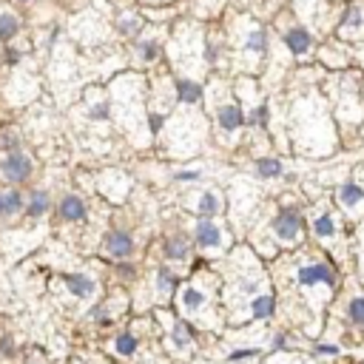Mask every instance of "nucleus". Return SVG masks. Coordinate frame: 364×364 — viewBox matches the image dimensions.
<instances>
[{
	"instance_id": "nucleus-33",
	"label": "nucleus",
	"mask_w": 364,
	"mask_h": 364,
	"mask_svg": "<svg viewBox=\"0 0 364 364\" xmlns=\"http://www.w3.org/2000/svg\"><path fill=\"white\" fill-rule=\"evenodd\" d=\"M89 117H92V120H106V117H108V106H106V103H103V106H94Z\"/></svg>"
},
{
	"instance_id": "nucleus-9",
	"label": "nucleus",
	"mask_w": 364,
	"mask_h": 364,
	"mask_svg": "<svg viewBox=\"0 0 364 364\" xmlns=\"http://www.w3.org/2000/svg\"><path fill=\"white\" fill-rule=\"evenodd\" d=\"M180 302H182V308L188 313H199L202 308H208V294H205V290H199V287H194V284H188V287H182Z\"/></svg>"
},
{
	"instance_id": "nucleus-4",
	"label": "nucleus",
	"mask_w": 364,
	"mask_h": 364,
	"mask_svg": "<svg viewBox=\"0 0 364 364\" xmlns=\"http://www.w3.org/2000/svg\"><path fill=\"white\" fill-rule=\"evenodd\" d=\"M103 251L111 259H128L134 253V239L125 231H108L106 234V242H103Z\"/></svg>"
},
{
	"instance_id": "nucleus-18",
	"label": "nucleus",
	"mask_w": 364,
	"mask_h": 364,
	"mask_svg": "<svg viewBox=\"0 0 364 364\" xmlns=\"http://www.w3.org/2000/svg\"><path fill=\"white\" fill-rule=\"evenodd\" d=\"M177 100L182 103H199L202 100V86L194 80H180L177 83Z\"/></svg>"
},
{
	"instance_id": "nucleus-5",
	"label": "nucleus",
	"mask_w": 364,
	"mask_h": 364,
	"mask_svg": "<svg viewBox=\"0 0 364 364\" xmlns=\"http://www.w3.org/2000/svg\"><path fill=\"white\" fill-rule=\"evenodd\" d=\"M57 216L63 222H83L86 220V202L77 194H65L57 202Z\"/></svg>"
},
{
	"instance_id": "nucleus-27",
	"label": "nucleus",
	"mask_w": 364,
	"mask_h": 364,
	"mask_svg": "<svg viewBox=\"0 0 364 364\" xmlns=\"http://www.w3.org/2000/svg\"><path fill=\"white\" fill-rule=\"evenodd\" d=\"M117 29H120L123 34H139L142 20H139V18H134V15H128V18H123V20L117 23Z\"/></svg>"
},
{
	"instance_id": "nucleus-7",
	"label": "nucleus",
	"mask_w": 364,
	"mask_h": 364,
	"mask_svg": "<svg viewBox=\"0 0 364 364\" xmlns=\"http://www.w3.org/2000/svg\"><path fill=\"white\" fill-rule=\"evenodd\" d=\"M273 310H276V296L273 294H268V290H262L259 296H253L251 299V305H248V313H251V319L253 322H265V319H270L273 316Z\"/></svg>"
},
{
	"instance_id": "nucleus-37",
	"label": "nucleus",
	"mask_w": 364,
	"mask_h": 364,
	"mask_svg": "<svg viewBox=\"0 0 364 364\" xmlns=\"http://www.w3.org/2000/svg\"><path fill=\"white\" fill-rule=\"evenodd\" d=\"M0 220H4V194H0Z\"/></svg>"
},
{
	"instance_id": "nucleus-28",
	"label": "nucleus",
	"mask_w": 364,
	"mask_h": 364,
	"mask_svg": "<svg viewBox=\"0 0 364 364\" xmlns=\"http://www.w3.org/2000/svg\"><path fill=\"white\" fill-rule=\"evenodd\" d=\"M347 313H350V319H353V325H364V296H356V299L350 302V308H347Z\"/></svg>"
},
{
	"instance_id": "nucleus-20",
	"label": "nucleus",
	"mask_w": 364,
	"mask_h": 364,
	"mask_svg": "<svg viewBox=\"0 0 364 364\" xmlns=\"http://www.w3.org/2000/svg\"><path fill=\"white\" fill-rule=\"evenodd\" d=\"M256 174L262 180H273V177L282 174V163L273 160V157H262V160H256Z\"/></svg>"
},
{
	"instance_id": "nucleus-13",
	"label": "nucleus",
	"mask_w": 364,
	"mask_h": 364,
	"mask_svg": "<svg viewBox=\"0 0 364 364\" xmlns=\"http://www.w3.org/2000/svg\"><path fill=\"white\" fill-rule=\"evenodd\" d=\"M284 43H287V49L294 51V54H305L310 46H313V40H310V34L305 32V29H290L287 34H284Z\"/></svg>"
},
{
	"instance_id": "nucleus-35",
	"label": "nucleus",
	"mask_w": 364,
	"mask_h": 364,
	"mask_svg": "<svg viewBox=\"0 0 364 364\" xmlns=\"http://www.w3.org/2000/svg\"><path fill=\"white\" fill-rule=\"evenodd\" d=\"M316 350H319V353H327V356H336V353H339V347H333V344H319Z\"/></svg>"
},
{
	"instance_id": "nucleus-16",
	"label": "nucleus",
	"mask_w": 364,
	"mask_h": 364,
	"mask_svg": "<svg viewBox=\"0 0 364 364\" xmlns=\"http://www.w3.org/2000/svg\"><path fill=\"white\" fill-rule=\"evenodd\" d=\"M20 34V18L12 12L0 15V43H12Z\"/></svg>"
},
{
	"instance_id": "nucleus-10",
	"label": "nucleus",
	"mask_w": 364,
	"mask_h": 364,
	"mask_svg": "<svg viewBox=\"0 0 364 364\" xmlns=\"http://www.w3.org/2000/svg\"><path fill=\"white\" fill-rule=\"evenodd\" d=\"M216 120H220V128L222 131H237V128H242V123H245V114H242V108L239 106H220V111H216Z\"/></svg>"
},
{
	"instance_id": "nucleus-11",
	"label": "nucleus",
	"mask_w": 364,
	"mask_h": 364,
	"mask_svg": "<svg viewBox=\"0 0 364 364\" xmlns=\"http://www.w3.org/2000/svg\"><path fill=\"white\" fill-rule=\"evenodd\" d=\"M361 202H364V188L358 182H341V188H339V205L347 208V211H356Z\"/></svg>"
},
{
	"instance_id": "nucleus-25",
	"label": "nucleus",
	"mask_w": 364,
	"mask_h": 364,
	"mask_svg": "<svg viewBox=\"0 0 364 364\" xmlns=\"http://www.w3.org/2000/svg\"><path fill=\"white\" fill-rule=\"evenodd\" d=\"M361 23H364V12L361 9H347V15L341 18V32H347V29H361Z\"/></svg>"
},
{
	"instance_id": "nucleus-23",
	"label": "nucleus",
	"mask_w": 364,
	"mask_h": 364,
	"mask_svg": "<svg viewBox=\"0 0 364 364\" xmlns=\"http://www.w3.org/2000/svg\"><path fill=\"white\" fill-rule=\"evenodd\" d=\"M137 344H139V341H137L131 333H120V336L114 339V350H117L120 356H134V353H137Z\"/></svg>"
},
{
	"instance_id": "nucleus-17",
	"label": "nucleus",
	"mask_w": 364,
	"mask_h": 364,
	"mask_svg": "<svg viewBox=\"0 0 364 364\" xmlns=\"http://www.w3.org/2000/svg\"><path fill=\"white\" fill-rule=\"evenodd\" d=\"M196 211H199L202 220H211V216L220 213V196H216L213 191L199 194V199H196Z\"/></svg>"
},
{
	"instance_id": "nucleus-32",
	"label": "nucleus",
	"mask_w": 364,
	"mask_h": 364,
	"mask_svg": "<svg viewBox=\"0 0 364 364\" xmlns=\"http://www.w3.org/2000/svg\"><path fill=\"white\" fill-rule=\"evenodd\" d=\"M256 353H259L256 347H248V350H237V353H231L228 358H231V361H242V358H253Z\"/></svg>"
},
{
	"instance_id": "nucleus-26",
	"label": "nucleus",
	"mask_w": 364,
	"mask_h": 364,
	"mask_svg": "<svg viewBox=\"0 0 364 364\" xmlns=\"http://www.w3.org/2000/svg\"><path fill=\"white\" fill-rule=\"evenodd\" d=\"M137 54L142 60H157L160 57V43L157 40H142V43H137Z\"/></svg>"
},
{
	"instance_id": "nucleus-21",
	"label": "nucleus",
	"mask_w": 364,
	"mask_h": 364,
	"mask_svg": "<svg viewBox=\"0 0 364 364\" xmlns=\"http://www.w3.org/2000/svg\"><path fill=\"white\" fill-rule=\"evenodd\" d=\"M313 231H316V237H319V239H330V237L336 234V222H333V216H330V213H322L319 220L313 222Z\"/></svg>"
},
{
	"instance_id": "nucleus-19",
	"label": "nucleus",
	"mask_w": 364,
	"mask_h": 364,
	"mask_svg": "<svg viewBox=\"0 0 364 364\" xmlns=\"http://www.w3.org/2000/svg\"><path fill=\"white\" fill-rule=\"evenodd\" d=\"M163 253L171 262H182V259H188V242L182 237H171V239H165V251Z\"/></svg>"
},
{
	"instance_id": "nucleus-22",
	"label": "nucleus",
	"mask_w": 364,
	"mask_h": 364,
	"mask_svg": "<svg viewBox=\"0 0 364 364\" xmlns=\"http://www.w3.org/2000/svg\"><path fill=\"white\" fill-rule=\"evenodd\" d=\"M265 46H268V34L262 29H253L248 37H245V49L253 51V54H265Z\"/></svg>"
},
{
	"instance_id": "nucleus-34",
	"label": "nucleus",
	"mask_w": 364,
	"mask_h": 364,
	"mask_svg": "<svg viewBox=\"0 0 364 364\" xmlns=\"http://www.w3.org/2000/svg\"><path fill=\"white\" fill-rule=\"evenodd\" d=\"M149 120H151V131H154V134H157V131H160V128H163V123H165V120H163V117H160V114H151V117H149Z\"/></svg>"
},
{
	"instance_id": "nucleus-31",
	"label": "nucleus",
	"mask_w": 364,
	"mask_h": 364,
	"mask_svg": "<svg viewBox=\"0 0 364 364\" xmlns=\"http://www.w3.org/2000/svg\"><path fill=\"white\" fill-rule=\"evenodd\" d=\"M199 177H202V171H180V174H174L177 182H196Z\"/></svg>"
},
{
	"instance_id": "nucleus-12",
	"label": "nucleus",
	"mask_w": 364,
	"mask_h": 364,
	"mask_svg": "<svg viewBox=\"0 0 364 364\" xmlns=\"http://www.w3.org/2000/svg\"><path fill=\"white\" fill-rule=\"evenodd\" d=\"M65 284H68V290L75 296H92L94 294V282L86 276V273H65Z\"/></svg>"
},
{
	"instance_id": "nucleus-2",
	"label": "nucleus",
	"mask_w": 364,
	"mask_h": 364,
	"mask_svg": "<svg viewBox=\"0 0 364 364\" xmlns=\"http://www.w3.org/2000/svg\"><path fill=\"white\" fill-rule=\"evenodd\" d=\"M0 174H4V180L12 182V185L26 182V180L32 177V160H29V154H23V151H9L4 160H0Z\"/></svg>"
},
{
	"instance_id": "nucleus-36",
	"label": "nucleus",
	"mask_w": 364,
	"mask_h": 364,
	"mask_svg": "<svg viewBox=\"0 0 364 364\" xmlns=\"http://www.w3.org/2000/svg\"><path fill=\"white\" fill-rule=\"evenodd\" d=\"M273 347H284V333H276L273 336Z\"/></svg>"
},
{
	"instance_id": "nucleus-3",
	"label": "nucleus",
	"mask_w": 364,
	"mask_h": 364,
	"mask_svg": "<svg viewBox=\"0 0 364 364\" xmlns=\"http://www.w3.org/2000/svg\"><path fill=\"white\" fill-rule=\"evenodd\" d=\"M296 282H299V284H308V287H313V284H327V287H333V284H336V276H333V268H330V265L310 262V265H302V268L296 270Z\"/></svg>"
},
{
	"instance_id": "nucleus-15",
	"label": "nucleus",
	"mask_w": 364,
	"mask_h": 364,
	"mask_svg": "<svg viewBox=\"0 0 364 364\" xmlns=\"http://www.w3.org/2000/svg\"><path fill=\"white\" fill-rule=\"evenodd\" d=\"M171 341H174V347L188 350V347H191V341H194V327H191L185 319H177V322H174V327H171Z\"/></svg>"
},
{
	"instance_id": "nucleus-30",
	"label": "nucleus",
	"mask_w": 364,
	"mask_h": 364,
	"mask_svg": "<svg viewBox=\"0 0 364 364\" xmlns=\"http://www.w3.org/2000/svg\"><path fill=\"white\" fill-rule=\"evenodd\" d=\"M248 123H251V125H268V108H265V106L256 108V111L248 117Z\"/></svg>"
},
{
	"instance_id": "nucleus-8",
	"label": "nucleus",
	"mask_w": 364,
	"mask_h": 364,
	"mask_svg": "<svg viewBox=\"0 0 364 364\" xmlns=\"http://www.w3.org/2000/svg\"><path fill=\"white\" fill-rule=\"evenodd\" d=\"M49 208H51V196H49V191L37 188V191H32V196H26V208H23V213H26V216H32V220H40V216H46V213H49Z\"/></svg>"
},
{
	"instance_id": "nucleus-1",
	"label": "nucleus",
	"mask_w": 364,
	"mask_h": 364,
	"mask_svg": "<svg viewBox=\"0 0 364 364\" xmlns=\"http://www.w3.org/2000/svg\"><path fill=\"white\" fill-rule=\"evenodd\" d=\"M302 213L299 211H294V208H284V211H279L276 216H273V222H270V231H273V237L276 239H282V242H296L299 237H302Z\"/></svg>"
},
{
	"instance_id": "nucleus-14",
	"label": "nucleus",
	"mask_w": 364,
	"mask_h": 364,
	"mask_svg": "<svg viewBox=\"0 0 364 364\" xmlns=\"http://www.w3.org/2000/svg\"><path fill=\"white\" fill-rule=\"evenodd\" d=\"M23 208H26V196H23V191L18 185L4 194V216H20Z\"/></svg>"
},
{
	"instance_id": "nucleus-24",
	"label": "nucleus",
	"mask_w": 364,
	"mask_h": 364,
	"mask_svg": "<svg viewBox=\"0 0 364 364\" xmlns=\"http://www.w3.org/2000/svg\"><path fill=\"white\" fill-rule=\"evenodd\" d=\"M174 287H177V276L168 268H160L157 270V290H160V294H171Z\"/></svg>"
},
{
	"instance_id": "nucleus-29",
	"label": "nucleus",
	"mask_w": 364,
	"mask_h": 364,
	"mask_svg": "<svg viewBox=\"0 0 364 364\" xmlns=\"http://www.w3.org/2000/svg\"><path fill=\"white\" fill-rule=\"evenodd\" d=\"M0 145L6 149V154H9V151H20V139H18V134H4V137H0Z\"/></svg>"
},
{
	"instance_id": "nucleus-6",
	"label": "nucleus",
	"mask_w": 364,
	"mask_h": 364,
	"mask_svg": "<svg viewBox=\"0 0 364 364\" xmlns=\"http://www.w3.org/2000/svg\"><path fill=\"white\" fill-rule=\"evenodd\" d=\"M196 245L205 251H216L222 248V228L211 222V220H199L196 222Z\"/></svg>"
}]
</instances>
